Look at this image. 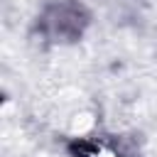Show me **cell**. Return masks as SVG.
Instances as JSON below:
<instances>
[{"mask_svg": "<svg viewBox=\"0 0 157 157\" xmlns=\"http://www.w3.org/2000/svg\"><path fill=\"white\" fill-rule=\"evenodd\" d=\"M86 25H88V12L83 10V5L69 0L49 5L39 20V29L44 32V37L54 42H76L83 34Z\"/></svg>", "mask_w": 157, "mask_h": 157, "instance_id": "obj_1", "label": "cell"}]
</instances>
